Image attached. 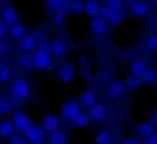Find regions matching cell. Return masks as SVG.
<instances>
[{
    "mask_svg": "<svg viewBox=\"0 0 157 144\" xmlns=\"http://www.w3.org/2000/svg\"><path fill=\"white\" fill-rule=\"evenodd\" d=\"M10 92L11 95L16 98V100H26L31 94V88H29V83L23 78V77H19V78H14L11 81V88H10Z\"/></svg>",
    "mask_w": 157,
    "mask_h": 144,
    "instance_id": "6da1fadb",
    "label": "cell"
},
{
    "mask_svg": "<svg viewBox=\"0 0 157 144\" xmlns=\"http://www.w3.org/2000/svg\"><path fill=\"white\" fill-rule=\"evenodd\" d=\"M82 112V107L77 101H72V100H68L62 104L60 107V118L65 120V121H74V118Z\"/></svg>",
    "mask_w": 157,
    "mask_h": 144,
    "instance_id": "7a4b0ae2",
    "label": "cell"
},
{
    "mask_svg": "<svg viewBox=\"0 0 157 144\" xmlns=\"http://www.w3.org/2000/svg\"><path fill=\"white\" fill-rule=\"evenodd\" d=\"M33 63H34V67L39 69V70H46L51 67V63H52V57L49 52H45L42 49H36L33 52Z\"/></svg>",
    "mask_w": 157,
    "mask_h": 144,
    "instance_id": "3957f363",
    "label": "cell"
},
{
    "mask_svg": "<svg viewBox=\"0 0 157 144\" xmlns=\"http://www.w3.org/2000/svg\"><path fill=\"white\" fill-rule=\"evenodd\" d=\"M42 129L45 130V132H48V133H52V132H56V130H59L60 129V126H62V118L59 117V115H54V113H46V115H43L42 117Z\"/></svg>",
    "mask_w": 157,
    "mask_h": 144,
    "instance_id": "277c9868",
    "label": "cell"
},
{
    "mask_svg": "<svg viewBox=\"0 0 157 144\" xmlns=\"http://www.w3.org/2000/svg\"><path fill=\"white\" fill-rule=\"evenodd\" d=\"M57 75H59V80L62 83H69L74 80L75 77V66L71 63V61H63L57 70Z\"/></svg>",
    "mask_w": 157,
    "mask_h": 144,
    "instance_id": "5b68a950",
    "label": "cell"
},
{
    "mask_svg": "<svg viewBox=\"0 0 157 144\" xmlns=\"http://www.w3.org/2000/svg\"><path fill=\"white\" fill-rule=\"evenodd\" d=\"M11 121H13L14 127H16L17 130L23 132V133L33 126V120H31L26 113H23V112H16V113L13 115Z\"/></svg>",
    "mask_w": 157,
    "mask_h": 144,
    "instance_id": "8992f818",
    "label": "cell"
},
{
    "mask_svg": "<svg viewBox=\"0 0 157 144\" xmlns=\"http://www.w3.org/2000/svg\"><path fill=\"white\" fill-rule=\"evenodd\" d=\"M19 46H20L22 52L31 54V52H34V51L37 49L39 43H37V38L34 37V34H26V35L19 41Z\"/></svg>",
    "mask_w": 157,
    "mask_h": 144,
    "instance_id": "52a82bcc",
    "label": "cell"
},
{
    "mask_svg": "<svg viewBox=\"0 0 157 144\" xmlns=\"http://www.w3.org/2000/svg\"><path fill=\"white\" fill-rule=\"evenodd\" d=\"M78 101H80V106H85V107H93L94 104H97V94L96 91L93 89H85L80 92L78 95Z\"/></svg>",
    "mask_w": 157,
    "mask_h": 144,
    "instance_id": "ba28073f",
    "label": "cell"
},
{
    "mask_svg": "<svg viewBox=\"0 0 157 144\" xmlns=\"http://www.w3.org/2000/svg\"><path fill=\"white\" fill-rule=\"evenodd\" d=\"M125 89H126V88H125V81H122V80H114V81L108 86V89H106V97H108L109 100H117V98L123 94Z\"/></svg>",
    "mask_w": 157,
    "mask_h": 144,
    "instance_id": "9c48e42d",
    "label": "cell"
},
{
    "mask_svg": "<svg viewBox=\"0 0 157 144\" xmlns=\"http://www.w3.org/2000/svg\"><path fill=\"white\" fill-rule=\"evenodd\" d=\"M23 136L26 138L28 142H36V141H43V136H45V130L42 129V126H31L25 133Z\"/></svg>",
    "mask_w": 157,
    "mask_h": 144,
    "instance_id": "30bf717a",
    "label": "cell"
},
{
    "mask_svg": "<svg viewBox=\"0 0 157 144\" xmlns=\"http://www.w3.org/2000/svg\"><path fill=\"white\" fill-rule=\"evenodd\" d=\"M2 16V20L8 25V26H13L16 23H19V16H17V11L13 8V6H5L0 13Z\"/></svg>",
    "mask_w": 157,
    "mask_h": 144,
    "instance_id": "8fae6325",
    "label": "cell"
},
{
    "mask_svg": "<svg viewBox=\"0 0 157 144\" xmlns=\"http://www.w3.org/2000/svg\"><path fill=\"white\" fill-rule=\"evenodd\" d=\"M129 13H131V16L142 19V17L148 16L149 9H148V5L143 3V2H131L129 3Z\"/></svg>",
    "mask_w": 157,
    "mask_h": 144,
    "instance_id": "7c38bea8",
    "label": "cell"
},
{
    "mask_svg": "<svg viewBox=\"0 0 157 144\" xmlns=\"http://www.w3.org/2000/svg\"><path fill=\"white\" fill-rule=\"evenodd\" d=\"M106 22L102 17H94L90 20V29L94 35H103L106 32Z\"/></svg>",
    "mask_w": 157,
    "mask_h": 144,
    "instance_id": "4fadbf2b",
    "label": "cell"
},
{
    "mask_svg": "<svg viewBox=\"0 0 157 144\" xmlns=\"http://www.w3.org/2000/svg\"><path fill=\"white\" fill-rule=\"evenodd\" d=\"M68 52V45L62 38H54L51 41V55L54 57H63Z\"/></svg>",
    "mask_w": 157,
    "mask_h": 144,
    "instance_id": "5bb4252c",
    "label": "cell"
},
{
    "mask_svg": "<svg viewBox=\"0 0 157 144\" xmlns=\"http://www.w3.org/2000/svg\"><path fill=\"white\" fill-rule=\"evenodd\" d=\"M148 69L146 63L143 58H134L131 63H129V72L131 75H136V77H142L145 74V70Z\"/></svg>",
    "mask_w": 157,
    "mask_h": 144,
    "instance_id": "9a60e30c",
    "label": "cell"
},
{
    "mask_svg": "<svg viewBox=\"0 0 157 144\" xmlns=\"http://www.w3.org/2000/svg\"><path fill=\"white\" fill-rule=\"evenodd\" d=\"M13 135H16V127H14L13 121L11 120H2L0 121V136L10 139Z\"/></svg>",
    "mask_w": 157,
    "mask_h": 144,
    "instance_id": "2e32d148",
    "label": "cell"
},
{
    "mask_svg": "<svg viewBox=\"0 0 157 144\" xmlns=\"http://www.w3.org/2000/svg\"><path fill=\"white\" fill-rule=\"evenodd\" d=\"M105 113H106V109H105V106L100 104V103H97V104H94L93 107L88 109V115H90V118L94 120V121L103 120V118H105Z\"/></svg>",
    "mask_w": 157,
    "mask_h": 144,
    "instance_id": "e0dca14e",
    "label": "cell"
},
{
    "mask_svg": "<svg viewBox=\"0 0 157 144\" xmlns=\"http://www.w3.org/2000/svg\"><path fill=\"white\" fill-rule=\"evenodd\" d=\"M17 64L25 69V70H31L34 67V63H33V54H25L22 52L19 57H17Z\"/></svg>",
    "mask_w": 157,
    "mask_h": 144,
    "instance_id": "ac0fdd59",
    "label": "cell"
},
{
    "mask_svg": "<svg viewBox=\"0 0 157 144\" xmlns=\"http://www.w3.org/2000/svg\"><path fill=\"white\" fill-rule=\"evenodd\" d=\"M154 127H155V126H154L151 121H142V123L137 124V133H139L140 136L146 138V136H149V135L154 133Z\"/></svg>",
    "mask_w": 157,
    "mask_h": 144,
    "instance_id": "d6986e66",
    "label": "cell"
},
{
    "mask_svg": "<svg viewBox=\"0 0 157 144\" xmlns=\"http://www.w3.org/2000/svg\"><path fill=\"white\" fill-rule=\"evenodd\" d=\"M100 9H102L100 3H97V2H86L83 13H85L88 17L94 19V17H99V16H100Z\"/></svg>",
    "mask_w": 157,
    "mask_h": 144,
    "instance_id": "ffe728a7",
    "label": "cell"
},
{
    "mask_svg": "<svg viewBox=\"0 0 157 144\" xmlns=\"http://www.w3.org/2000/svg\"><path fill=\"white\" fill-rule=\"evenodd\" d=\"M10 35L14 38V40H22L25 35H26V28L22 25V23H16L13 26H10Z\"/></svg>",
    "mask_w": 157,
    "mask_h": 144,
    "instance_id": "44dd1931",
    "label": "cell"
},
{
    "mask_svg": "<svg viewBox=\"0 0 157 144\" xmlns=\"http://www.w3.org/2000/svg\"><path fill=\"white\" fill-rule=\"evenodd\" d=\"M142 85H143V81H142V78H140V77L128 75V77L125 78V88H126V89H129V91H137V89H140V88H142Z\"/></svg>",
    "mask_w": 157,
    "mask_h": 144,
    "instance_id": "7402d4cb",
    "label": "cell"
},
{
    "mask_svg": "<svg viewBox=\"0 0 157 144\" xmlns=\"http://www.w3.org/2000/svg\"><path fill=\"white\" fill-rule=\"evenodd\" d=\"M94 141H96V144H111L113 138H111L109 130H106V129H100V130L96 133Z\"/></svg>",
    "mask_w": 157,
    "mask_h": 144,
    "instance_id": "603a6c76",
    "label": "cell"
},
{
    "mask_svg": "<svg viewBox=\"0 0 157 144\" xmlns=\"http://www.w3.org/2000/svg\"><path fill=\"white\" fill-rule=\"evenodd\" d=\"M90 123H91L90 115L85 113V112H80V113L74 118L72 126H74V127H86V126H90Z\"/></svg>",
    "mask_w": 157,
    "mask_h": 144,
    "instance_id": "cb8c5ba5",
    "label": "cell"
},
{
    "mask_svg": "<svg viewBox=\"0 0 157 144\" xmlns=\"http://www.w3.org/2000/svg\"><path fill=\"white\" fill-rule=\"evenodd\" d=\"M48 141H49V144H62L63 141H66V133L62 129H59L48 135Z\"/></svg>",
    "mask_w": 157,
    "mask_h": 144,
    "instance_id": "d4e9b609",
    "label": "cell"
},
{
    "mask_svg": "<svg viewBox=\"0 0 157 144\" xmlns=\"http://www.w3.org/2000/svg\"><path fill=\"white\" fill-rule=\"evenodd\" d=\"M140 78H142L143 83H146V85H152V83L157 81V70H155L154 67H148V69L145 70V74H143Z\"/></svg>",
    "mask_w": 157,
    "mask_h": 144,
    "instance_id": "484cf974",
    "label": "cell"
},
{
    "mask_svg": "<svg viewBox=\"0 0 157 144\" xmlns=\"http://www.w3.org/2000/svg\"><path fill=\"white\" fill-rule=\"evenodd\" d=\"M11 110H13V101L6 97H2L0 98V115L10 113Z\"/></svg>",
    "mask_w": 157,
    "mask_h": 144,
    "instance_id": "4316f807",
    "label": "cell"
},
{
    "mask_svg": "<svg viewBox=\"0 0 157 144\" xmlns=\"http://www.w3.org/2000/svg\"><path fill=\"white\" fill-rule=\"evenodd\" d=\"M145 46H146V49L151 51V52L157 51V34H151V35L145 40Z\"/></svg>",
    "mask_w": 157,
    "mask_h": 144,
    "instance_id": "83f0119b",
    "label": "cell"
},
{
    "mask_svg": "<svg viewBox=\"0 0 157 144\" xmlns=\"http://www.w3.org/2000/svg\"><path fill=\"white\" fill-rule=\"evenodd\" d=\"M68 11L71 14H78V13L85 11V3H82V2H69Z\"/></svg>",
    "mask_w": 157,
    "mask_h": 144,
    "instance_id": "f1b7e54d",
    "label": "cell"
},
{
    "mask_svg": "<svg viewBox=\"0 0 157 144\" xmlns=\"http://www.w3.org/2000/svg\"><path fill=\"white\" fill-rule=\"evenodd\" d=\"M114 14H116V11H113L111 8H108L106 5H103V6H102V9H100V16H99V17H102L105 22H109V20H111V17H113Z\"/></svg>",
    "mask_w": 157,
    "mask_h": 144,
    "instance_id": "f546056e",
    "label": "cell"
},
{
    "mask_svg": "<svg viewBox=\"0 0 157 144\" xmlns=\"http://www.w3.org/2000/svg\"><path fill=\"white\" fill-rule=\"evenodd\" d=\"M80 69H82V75L90 78V66H88V61H86V57L85 55H80Z\"/></svg>",
    "mask_w": 157,
    "mask_h": 144,
    "instance_id": "4dcf8cb0",
    "label": "cell"
},
{
    "mask_svg": "<svg viewBox=\"0 0 157 144\" xmlns=\"http://www.w3.org/2000/svg\"><path fill=\"white\" fill-rule=\"evenodd\" d=\"M6 144H29V142L26 141V138H25V136H22V135L16 133V135H13V136L8 139V142H6Z\"/></svg>",
    "mask_w": 157,
    "mask_h": 144,
    "instance_id": "1f68e13d",
    "label": "cell"
},
{
    "mask_svg": "<svg viewBox=\"0 0 157 144\" xmlns=\"http://www.w3.org/2000/svg\"><path fill=\"white\" fill-rule=\"evenodd\" d=\"M10 78H11V67L5 64L3 69H2V72H0V81L6 83V81H10Z\"/></svg>",
    "mask_w": 157,
    "mask_h": 144,
    "instance_id": "d6a6232c",
    "label": "cell"
},
{
    "mask_svg": "<svg viewBox=\"0 0 157 144\" xmlns=\"http://www.w3.org/2000/svg\"><path fill=\"white\" fill-rule=\"evenodd\" d=\"M63 22H65V13L57 11V13H54V14H52V23H54L56 26H62V25H63Z\"/></svg>",
    "mask_w": 157,
    "mask_h": 144,
    "instance_id": "836d02e7",
    "label": "cell"
},
{
    "mask_svg": "<svg viewBox=\"0 0 157 144\" xmlns=\"http://www.w3.org/2000/svg\"><path fill=\"white\" fill-rule=\"evenodd\" d=\"M123 20H125V14L120 11V13H116V14L111 17V20H109V25H111V26H117V25H120Z\"/></svg>",
    "mask_w": 157,
    "mask_h": 144,
    "instance_id": "e575fe53",
    "label": "cell"
},
{
    "mask_svg": "<svg viewBox=\"0 0 157 144\" xmlns=\"http://www.w3.org/2000/svg\"><path fill=\"white\" fill-rule=\"evenodd\" d=\"M105 5L108 8H111L113 11H116V13H120L122 11V6H123V3L122 2H117V0H108V2H105Z\"/></svg>",
    "mask_w": 157,
    "mask_h": 144,
    "instance_id": "d590c367",
    "label": "cell"
},
{
    "mask_svg": "<svg viewBox=\"0 0 157 144\" xmlns=\"http://www.w3.org/2000/svg\"><path fill=\"white\" fill-rule=\"evenodd\" d=\"M8 34H10V26L2 19H0V40H3Z\"/></svg>",
    "mask_w": 157,
    "mask_h": 144,
    "instance_id": "8d00e7d4",
    "label": "cell"
},
{
    "mask_svg": "<svg viewBox=\"0 0 157 144\" xmlns=\"http://www.w3.org/2000/svg\"><path fill=\"white\" fill-rule=\"evenodd\" d=\"M96 78L100 81V83H105V81H108V74H106V70H103V69H100V70H97V74H96Z\"/></svg>",
    "mask_w": 157,
    "mask_h": 144,
    "instance_id": "74e56055",
    "label": "cell"
},
{
    "mask_svg": "<svg viewBox=\"0 0 157 144\" xmlns=\"http://www.w3.org/2000/svg\"><path fill=\"white\" fill-rule=\"evenodd\" d=\"M10 52V45L5 40H0V55H6Z\"/></svg>",
    "mask_w": 157,
    "mask_h": 144,
    "instance_id": "f35d334b",
    "label": "cell"
},
{
    "mask_svg": "<svg viewBox=\"0 0 157 144\" xmlns=\"http://www.w3.org/2000/svg\"><path fill=\"white\" fill-rule=\"evenodd\" d=\"M142 144H157V133L154 132L152 135L146 136V138L143 139V142H142Z\"/></svg>",
    "mask_w": 157,
    "mask_h": 144,
    "instance_id": "ab89813d",
    "label": "cell"
},
{
    "mask_svg": "<svg viewBox=\"0 0 157 144\" xmlns=\"http://www.w3.org/2000/svg\"><path fill=\"white\" fill-rule=\"evenodd\" d=\"M120 144H142L140 141H137L136 138H125Z\"/></svg>",
    "mask_w": 157,
    "mask_h": 144,
    "instance_id": "60d3db41",
    "label": "cell"
},
{
    "mask_svg": "<svg viewBox=\"0 0 157 144\" xmlns=\"http://www.w3.org/2000/svg\"><path fill=\"white\" fill-rule=\"evenodd\" d=\"M149 121L154 124V126H157V109L152 112V115H151V118H149Z\"/></svg>",
    "mask_w": 157,
    "mask_h": 144,
    "instance_id": "b9f144b4",
    "label": "cell"
},
{
    "mask_svg": "<svg viewBox=\"0 0 157 144\" xmlns=\"http://www.w3.org/2000/svg\"><path fill=\"white\" fill-rule=\"evenodd\" d=\"M29 144H45L43 141H36V142H29Z\"/></svg>",
    "mask_w": 157,
    "mask_h": 144,
    "instance_id": "7bdbcfd3",
    "label": "cell"
},
{
    "mask_svg": "<svg viewBox=\"0 0 157 144\" xmlns=\"http://www.w3.org/2000/svg\"><path fill=\"white\" fill-rule=\"evenodd\" d=\"M3 66H5V64H3L2 61H0V72H2V69H3Z\"/></svg>",
    "mask_w": 157,
    "mask_h": 144,
    "instance_id": "ee69618b",
    "label": "cell"
},
{
    "mask_svg": "<svg viewBox=\"0 0 157 144\" xmlns=\"http://www.w3.org/2000/svg\"><path fill=\"white\" fill-rule=\"evenodd\" d=\"M62 144H69V142H68V141H63V142H62Z\"/></svg>",
    "mask_w": 157,
    "mask_h": 144,
    "instance_id": "f6af8a7d",
    "label": "cell"
},
{
    "mask_svg": "<svg viewBox=\"0 0 157 144\" xmlns=\"http://www.w3.org/2000/svg\"><path fill=\"white\" fill-rule=\"evenodd\" d=\"M152 3H154V5H155V6H157V2H152Z\"/></svg>",
    "mask_w": 157,
    "mask_h": 144,
    "instance_id": "bcb514c9",
    "label": "cell"
}]
</instances>
